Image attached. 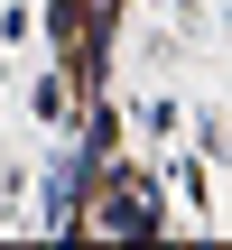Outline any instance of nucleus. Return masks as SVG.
Here are the masks:
<instances>
[{"instance_id":"obj_1","label":"nucleus","mask_w":232,"mask_h":250,"mask_svg":"<svg viewBox=\"0 0 232 250\" xmlns=\"http://www.w3.org/2000/svg\"><path fill=\"white\" fill-rule=\"evenodd\" d=\"M149 223H158V186H149V176H121V186H112V204H102V232H121V241H130V232H149Z\"/></svg>"}]
</instances>
